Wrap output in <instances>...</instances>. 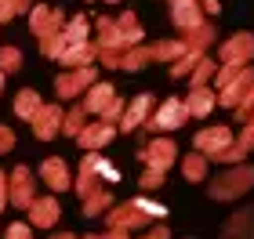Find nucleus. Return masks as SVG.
<instances>
[{"label": "nucleus", "mask_w": 254, "mask_h": 239, "mask_svg": "<svg viewBox=\"0 0 254 239\" xmlns=\"http://www.w3.org/2000/svg\"><path fill=\"white\" fill-rule=\"evenodd\" d=\"M251 54H254V37H251V33H240V37H233V40L222 48V58H229L233 65L247 62Z\"/></svg>", "instance_id": "f257e3e1"}, {"label": "nucleus", "mask_w": 254, "mask_h": 239, "mask_svg": "<svg viewBox=\"0 0 254 239\" xmlns=\"http://www.w3.org/2000/svg\"><path fill=\"white\" fill-rule=\"evenodd\" d=\"M175 22L182 29H196L203 26L200 22V7H196V0H175Z\"/></svg>", "instance_id": "f03ea898"}, {"label": "nucleus", "mask_w": 254, "mask_h": 239, "mask_svg": "<svg viewBox=\"0 0 254 239\" xmlns=\"http://www.w3.org/2000/svg\"><path fill=\"white\" fill-rule=\"evenodd\" d=\"M87 80H91L87 69H84V73H76V76H65V80H62V91H65V95H73V91H76L80 84H87Z\"/></svg>", "instance_id": "7ed1b4c3"}, {"label": "nucleus", "mask_w": 254, "mask_h": 239, "mask_svg": "<svg viewBox=\"0 0 254 239\" xmlns=\"http://www.w3.org/2000/svg\"><path fill=\"white\" fill-rule=\"evenodd\" d=\"M0 62H4V69H15V65H18V51H4V54H0Z\"/></svg>", "instance_id": "20e7f679"}, {"label": "nucleus", "mask_w": 254, "mask_h": 239, "mask_svg": "<svg viewBox=\"0 0 254 239\" xmlns=\"http://www.w3.org/2000/svg\"><path fill=\"white\" fill-rule=\"evenodd\" d=\"M33 109H37V98H33V95H22V98H18V112H33Z\"/></svg>", "instance_id": "39448f33"}, {"label": "nucleus", "mask_w": 254, "mask_h": 239, "mask_svg": "<svg viewBox=\"0 0 254 239\" xmlns=\"http://www.w3.org/2000/svg\"><path fill=\"white\" fill-rule=\"evenodd\" d=\"M15 11V0H0V18H7Z\"/></svg>", "instance_id": "423d86ee"}, {"label": "nucleus", "mask_w": 254, "mask_h": 239, "mask_svg": "<svg viewBox=\"0 0 254 239\" xmlns=\"http://www.w3.org/2000/svg\"><path fill=\"white\" fill-rule=\"evenodd\" d=\"M203 4H207V11H218V0H203Z\"/></svg>", "instance_id": "0eeeda50"}, {"label": "nucleus", "mask_w": 254, "mask_h": 239, "mask_svg": "<svg viewBox=\"0 0 254 239\" xmlns=\"http://www.w3.org/2000/svg\"><path fill=\"white\" fill-rule=\"evenodd\" d=\"M0 84H4V76H0Z\"/></svg>", "instance_id": "6e6552de"}]
</instances>
